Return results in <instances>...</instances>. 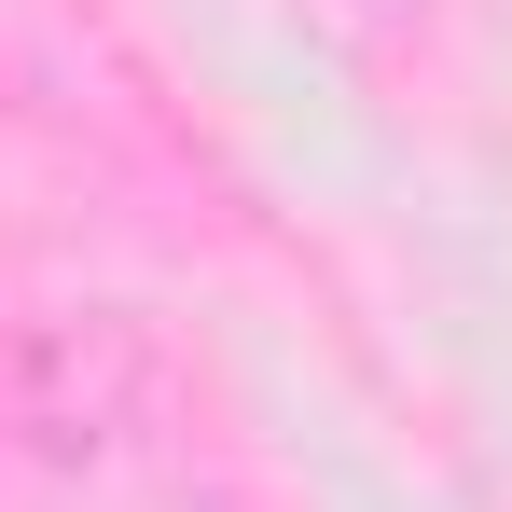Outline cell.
Returning <instances> with one entry per match:
<instances>
[{"label":"cell","instance_id":"cell-1","mask_svg":"<svg viewBox=\"0 0 512 512\" xmlns=\"http://www.w3.org/2000/svg\"><path fill=\"white\" fill-rule=\"evenodd\" d=\"M167 416V346L139 333L125 305H84V319H0V443L14 457H125L139 429Z\"/></svg>","mask_w":512,"mask_h":512}]
</instances>
